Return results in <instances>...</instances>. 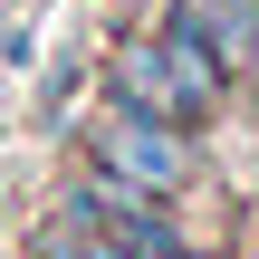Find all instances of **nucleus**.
<instances>
[{"mask_svg":"<svg viewBox=\"0 0 259 259\" xmlns=\"http://www.w3.org/2000/svg\"><path fill=\"white\" fill-rule=\"evenodd\" d=\"M106 96H115V106H144V115H173L183 135L202 125V115H192V96H183V77H173V58H163V38H154V48H125Z\"/></svg>","mask_w":259,"mask_h":259,"instance_id":"nucleus-3","label":"nucleus"},{"mask_svg":"<svg viewBox=\"0 0 259 259\" xmlns=\"http://www.w3.org/2000/svg\"><path fill=\"white\" fill-rule=\"evenodd\" d=\"M163 58H173V77H183V96H192V115L211 125L240 67H231V38L211 29V10H202V0H173V10H163Z\"/></svg>","mask_w":259,"mask_h":259,"instance_id":"nucleus-2","label":"nucleus"},{"mask_svg":"<svg viewBox=\"0 0 259 259\" xmlns=\"http://www.w3.org/2000/svg\"><path fill=\"white\" fill-rule=\"evenodd\" d=\"M173 259H183V250H173Z\"/></svg>","mask_w":259,"mask_h":259,"instance_id":"nucleus-4","label":"nucleus"},{"mask_svg":"<svg viewBox=\"0 0 259 259\" xmlns=\"http://www.w3.org/2000/svg\"><path fill=\"white\" fill-rule=\"evenodd\" d=\"M87 154H96L106 173H125V183H154V192H173V183L192 173L183 125H173V115H144V106H115V96L87 115Z\"/></svg>","mask_w":259,"mask_h":259,"instance_id":"nucleus-1","label":"nucleus"}]
</instances>
